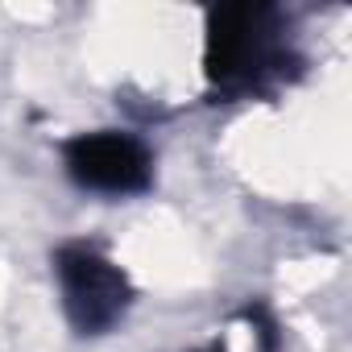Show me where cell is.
I'll return each instance as SVG.
<instances>
[{
	"instance_id": "3",
	"label": "cell",
	"mask_w": 352,
	"mask_h": 352,
	"mask_svg": "<svg viewBox=\"0 0 352 352\" xmlns=\"http://www.w3.org/2000/svg\"><path fill=\"white\" fill-rule=\"evenodd\" d=\"M71 183L96 195H141L153 187V153L141 137L120 129L75 133L63 141Z\"/></svg>"
},
{
	"instance_id": "2",
	"label": "cell",
	"mask_w": 352,
	"mask_h": 352,
	"mask_svg": "<svg viewBox=\"0 0 352 352\" xmlns=\"http://www.w3.org/2000/svg\"><path fill=\"white\" fill-rule=\"evenodd\" d=\"M54 278L63 315L75 336H108L133 307L137 290L129 274L91 241H67L54 249Z\"/></svg>"
},
{
	"instance_id": "4",
	"label": "cell",
	"mask_w": 352,
	"mask_h": 352,
	"mask_svg": "<svg viewBox=\"0 0 352 352\" xmlns=\"http://www.w3.org/2000/svg\"><path fill=\"white\" fill-rule=\"evenodd\" d=\"M282 340H278V323L265 307L249 302L232 315L228 323V336L212 348H195V352H278Z\"/></svg>"
},
{
	"instance_id": "1",
	"label": "cell",
	"mask_w": 352,
	"mask_h": 352,
	"mask_svg": "<svg viewBox=\"0 0 352 352\" xmlns=\"http://www.w3.org/2000/svg\"><path fill=\"white\" fill-rule=\"evenodd\" d=\"M298 67L302 58L294 54L274 5H224L208 13L204 71L216 96H270L290 75H298Z\"/></svg>"
}]
</instances>
